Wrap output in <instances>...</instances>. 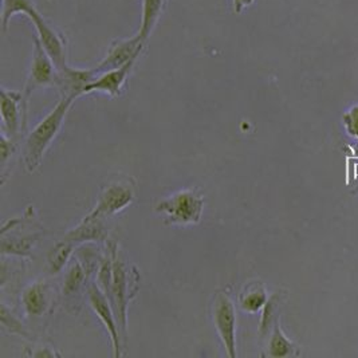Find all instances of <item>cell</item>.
Returning <instances> with one entry per match:
<instances>
[{
    "mask_svg": "<svg viewBox=\"0 0 358 358\" xmlns=\"http://www.w3.org/2000/svg\"><path fill=\"white\" fill-rule=\"evenodd\" d=\"M113 254V277L110 290V303L113 306L118 325L121 329L124 345L128 341V308L131 299L136 296L140 287V273L128 261L127 255L121 251L120 245L112 243Z\"/></svg>",
    "mask_w": 358,
    "mask_h": 358,
    "instance_id": "obj_1",
    "label": "cell"
},
{
    "mask_svg": "<svg viewBox=\"0 0 358 358\" xmlns=\"http://www.w3.org/2000/svg\"><path fill=\"white\" fill-rule=\"evenodd\" d=\"M17 14H24L31 19L38 33V39L48 51L54 65L58 69V71L65 70L69 66L66 59V38L62 34L55 31L45 20V17L39 14L33 0H3V31H7L11 17Z\"/></svg>",
    "mask_w": 358,
    "mask_h": 358,
    "instance_id": "obj_2",
    "label": "cell"
},
{
    "mask_svg": "<svg viewBox=\"0 0 358 358\" xmlns=\"http://www.w3.org/2000/svg\"><path fill=\"white\" fill-rule=\"evenodd\" d=\"M74 101L76 98L73 97L61 98L57 106L34 128L33 131L29 133L22 156L24 168L29 173H34L41 166L48 149L61 131Z\"/></svg>",
    "mask_w": 358,
    "mask_h": 358,
    "instance_id": "obj_3",
    "label": "cell"
},
{
    "mask_svg": "<svg viewBox=\"0 0 358 358\" xmlns=\"http://www.w3.org/2000/svg\"><path fill=\"white\" fill-rule=\"evenodd\" d=\"M204 204V196L197 188H185L157 201L155 211L164 215L168 226H194L201 220Z\"/></svg>",
    "mask_w": 358,
    "mask_h": 358,
    "instance_id": "obj_4",
    "label": "cell"
},
{
    "mask_svg": "<svg viewBox=\"0 0 358 358\" xmlns=\"http://www.w3.org/2000/svg\"><path fill=\"white\" fill-rule=\"evenodd\" d=\"M136 180L129 176L114 178L101 188L97 204L92 212L87 213V216L96 219H108L118 212L124 211L136 200Z\"/></svg>",
    "mask_w": 358,
    "mask_h": 358,
    "instance_id": "obj_5",
    "label": "cell"
},
{
    "mask_svg": "<svg viewBox=\"0 0 358 358\" xmlns=\"http://www.w3.org/2000/svg\"><path fill=\"white\" fill-rule=\"evenodd\" d=\"M212 318L228 357H236V309L231 295L224 289L216 292L213 296Z\"/></svg>",
    "mask_w": 358,
    "mask_h": 358,
    "instance_id": "obj_6",
    "label": "cell"
},
{
    "mask_svg": "<svg viewBox=\"0 0 358 358\" xmlns=\"http://www.w3.org/2000/svg\"><path fill=\"white\" fill-rule=\"evenodd\" d=\"M94 270V263L89 258H73L64 280L62 296L65 298L67 310L77 314L82 306L83 293L89 290V277Z\"/></svg>",
    "mask_w": 358,
    "mask_h": 358,
    "instance_id": "obj_7",
    "label": "cell"
},
{
    "mask_svg": "<svg viewBox=\"0 0 358 358\" xmlns=\"http://www.w3.org/2000/svg\"><path fill=\"white\" fill-rule=\"evenodd\" d=\"M58 77L59 71L50 58L48 51L42 46L38 38H34L33 62L23 92L26 101L29 102V98L33 94L34 90L39 87H57Z\"/></svg>",
    "mask_w": 358,
    "mask_h": 358,
    "instance_id": "obj_8",
    "label": "cell"
},
{
    "mask_svg": "<svg viewBox=\"0 0 358 358\" xmlns=\"http://www.w3.org/2000/svg\"><path fill=\"white\" fill-rule=\"evenodd\" d=\"M87 299H89L92 309L94 310V313L97 314L98 318L106 327V330L110 336L114 357H121L124 355L122 349H125V345H124L121 329L118 325V321H117V317H115V313H114L113 306H112L109 298L101 290V287L98 286L97 283H90L89 290H87Z\"/></svg>",
    "mask_w": 358,
    "mask_h": 358,
    "instance_id": "obj_9",
    "label": "cell"
},
{
    "mask_svg": "<svg viewBox=\"0 0 358 358\" xmlns=\"http://www.w3.org/2000/svg\"><path fill=\"white\" fill-rule=\"evenodd\" d=\"M1 121L10 137H17L27 125V101L24 94L17 90L1 87Z\"/></svg>",
    "mask_w": 358,
    "mask_h": 358,
    "instance_id": "obj_10",
    "label": "cell"
},
{
    "mask_svg": "<svg viewBox=\"0 0 358 358\" xmlns=\"http://www.w3.org/2000/svg\"><path fill=\"white\" fill-rule=\"evenodd\" d=\"M145 46L147 43L141 39L138 34H136L129 39L115 41L112 43L110 49L108 50L106 57L101 61V64L97 67H94V70L99 76L105 71L118 69L131 62V59H137L143 52V50L145 49Z\"/></svg>",
    "mask_w": 358,
    "mask_h": 358,
    "instance_id": "obj_11",
    "label": "cell"
},
{
    "mask_svg": "<svg viewBox=\"0 0 358 358\" xmlns=\"http://www.w3.org/2000/svg\"><path fill=\"white\" fill-rule=\"evenodd\" d=\"M136 61L137 59H131V62H128L118 69H113V70L99 74L94 81L86 86L85 94L98 92V93H105L110 97L121 96Z\"/></svg>",
    "mask_w": 358,
    "mask_h": 358,
    "instance_id": "obj_12",
    "label": "cell"
},
{
    "mask_svg": "<svg viewBox=\"0 0 358 358\" xmlns=\"http://www.w3.org/2000/svg\"><path fill=\"white\" fill-rule=\"evenodd\" d=\"M52 287L46 280L34 282L22 294V303L30 317H43L48 314L52 306Z\"/></svg>",
    "mask_w": 358,
    "mask_h": 358,
    "instance_id": "obj_13",
    "label": "cell"
},
{
    "mask_svg": "<svg viewBox=\"0 0 358 358\" xmlns=\"http://www.w3.org/2000/svg\"><path fill=\"white\" fill-rule=\"evenodd\" d=\"M98 74L94 69L80 70L67 66L65 70L59 71L57 89L62 97L77 98L85 94V89L89 83L97 78Z\"/></svg>",
    "mask_w": 358,
    "mask_h": 358,
    "instance_id": "obj_14",
    "label": "cell"
},
{
    "mask_svg": "<svg viewBox=\"0 0 358 358\" xmlns=\"http://www.w3.org/2000/svg\"><path fill=\"white\" fill-rule=\"evenodd\" d=\"M106 219H96L85 216L77 227L71 228L66 234L65 241L78 245L86 242H105L108 239V228L105 226Z\"/></svg>",
    "mask_w": 358,
    "mask_h": 358,
    "instance_id": "obj_15",
    "label": "cell"
},
{
    "mask_svg": "<svg viewBox=\"0 0 358 358\" xmlns=\"http://www.w3.org/2000/svg\"><path fill=\"white\" fill-rule=\"evenodd\" d=\"M165 0H143V17H141V26L137 34L141 39L148 43V39L153 33L159 19L162 17Z\"/></svg>",
    "mask_w": 358,
    "mask_h": 358,
    "instance_id": "obj_16",
    "label": "cell"
},
{
    "mask_svg": "<svg viewBox=\"0 0 358 358\" xmlns=\"http://www.w3.org/2000/svg\"><path fill=\"white\" fill-rule=\"evenodd\" d=\"M238 302L239 306L247 313H257L267 302V293L264 286L259 282L245 285L242 293L239 294Z\"/></svg>",
    "mask_w": 358,
    "mask_h": 358,
    "instance_id": "obj_17",
    "label": "cell"
},
{
    "mask_svg": "<svg viewBox=\"0 0 358 358\" xmlns=\"http://www.w3.org/2000/svg\"><path fill=\"white\" fill-rule=\"evenodd\" d=\"M267 355L270 357H289V356L298 355L295 345L293 342L289 341L286 336L282 333L278 320L274 322V330L270 338Z\"/></svg>",
    "mask_w": 358,
    "mask_h": 358,
    "instance_id": "obj_18",
    "label": "cell"
},
{
    "mask_svg": "<svg viewBox=\"0 0 358 358\" xmlns=\"http://www.w3.org/2000/svg\"><path fill=\"white\" fill-rule=\"evenodd\" d=\"M39 236L29 235L23 238H10L1 236V252L19 257H31L34 245Z\"/></svg>",
    "mask_w": 358,
    "mask_h": 358,
    "instance_id": "obj_19",
    "label": "cell"
},
{
    "mask_svg": "<svg viewBox=\"0 0 358 358\" xmlns=\"http://www.w3.org/2000/svg\"><path fill=\"white\" fill-rule=\"evenodd\" d=\"M74 247H77V245L62 239V242H59L51 250L49 255V266L50 271L52 274L59 273L65 267L66 263L70 261V257H71V252H73Z\"/></svg>",
    "mask_w": 358,
    "mask_h": 358,
    "instance_id": "obj_20",
    "label": "cell"
},
{
    "mask_svg": "<svg viewBox=\"0 0 358 358\" xmlns=\"http://www.w3.org/2000/svg\"><path fill=\"white\" fill-rule=\"evenodd\" d=\"M1 326L13 334H17V336H22V337H26V338H31L30 331L26 329V326L23 325L17 317L10 310L7 309L6 305L1 306Z\"/></svg>",
    "mask_w": 358,
    "mask_h": 358,
    "instance_id": "obj_21",
    "label": "cell"
},
{
    "mask_svg": "<svg viewBox=\"0 0 358 358\" xmlns=\"http://www.w3.org/2000/svg\"><path fill=\"white\" fill-rule=\"evenodd\" d=\"M280 302L279 295H273L270 299H267V302L263 306V313H262L261 321V334L264 336L270 326L273 325V322H275L277 320H274L275 315V310H277L278 305Z\"/></svg>",
    "mask_w": 358,
    "mask_h": 358,
    "instance_id": "obj_22",
    "label": "cell"
},
{
    "mask_svg": "<svg viewBox=\"0 0 358 358\" xmlns=\"http://www.w3.org/2000/svg\"><path fill=\"white\" fill-rule=\"evenodd\" d=\"M15 153V144L13 141V137H7V133L3 131L1 134V173H6V168L8 162Z\"/></svg>",
    "mask_w": 358,
    "mask_h": 358,
    "instance_id": "obj_23",
    "label": "cell"
},
{
    "mask_svg": "<svg viewBox=\"0 0 358 358\" xmlns=\"http://www.w3.org/2000/svg\"><path fill=\"white\" fill-rule=\"evenodd\" d=\"M345 120H346V127H348L349 131L352 134H357L358 136V106L348 114L345 117Z\"/></svg>",
    "mask_w": 358,
    "mask_h": 358,
    "instance_id": "obj_24",
    "label": "cell"
},
{
    "mask_svg": "<svg viewBox=\"0 0 358 358\" xmlns=\"http://www.w3.org/2000/svg\"><path fill=\"white\" fill-rule=\"evenodd\" d=\"M255 0H232L234 10L236 14H241L245 7H250Z\"/></svg>",
    "mask_w": 358,
    "mask_h": 358,
    "instance_id": "obj_25",
    "label": "cell"
},
{
    "mask_svg": "<svg viewBox=\"0 0 358 358\" xmlns=\"http://www.w3.org/2000/svg\"><path fill=\"white\" fill-rule=\"evenodd\" d=\"M348 169H349V182L353 180V178H355V175H356V165H355V160L353 159H349L348 160Z\"/></svg>",
    "mask_w": 358,
    "mask_h": 358,
    "instance_id": "obj_26",
    "label": "cell"
},
{
    "mask_svg": "<svg viewBox=\"0 0 358 358\" xmlns=\"http://www.w3.org/2000/svg\"><path fill=\"white\" fill-rule=\"evenodd\" d=\"M356 175L358 176V165H356Z\"/></svg>",
    "mask_w": 358,
    "mask_h": 358,
    "instance_id": "obj_27",
    "label": "cell"
}]
</instances>
